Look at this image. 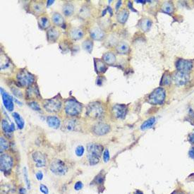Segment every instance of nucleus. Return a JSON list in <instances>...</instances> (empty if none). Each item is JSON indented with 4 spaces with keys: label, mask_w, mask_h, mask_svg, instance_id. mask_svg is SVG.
Returning a JSON list of instances; mask_svg holds the SVG:
<instances>
[{
    "label": "nucleus",
    "mask_w": 194,
    "mask_h": 194,
    "mask_svg": "<svg viewBox=\"0 0 194 194\" xmlns=\"http://www.w3.org/2000/svg\"><path fill=\"white\" fill-rule=\"evenodd\" d=\"M127 112V107L125 105L116 104L112 107V113L114 117L119 119L125 118Z\"/></svg>",
    "instance_id": "obj_10"
},
{
    "label": "nucleus",
    "mask_w": 194,
    "mask_h": 194,
    "mask_svg": "<svg viewBox=\"0 0 194 194\" xmlns=\"http://www.w3.org/2000/svg\"><path fill=\"white\" fill-rule=\"evenodd\" d=\"M47 123L48 126L51 128L57 129L60 127L61 125V121L58 117L55 116H49L47 117Z\"/></svg>",
    "instance_id": "obj_18"
},
{
    "label": "nucleus",
    "mask_w": 194,
    "mask_h": 194,
    "mask_svg": "<svg viewBox=\"0 0 194 194\" xmlns=\"http://www.w3.org/2000/svg\"><path fill=\"white\" fill-rule=\"evenodd\" d=\"M62 12L66 16H72L74 12V6L71 3H66L63 6Z\"/></svg>",
    "instance_id": "obj_27"
},
{
    "label": "nucleus",
    "mask_w": 194,
    "mask_h": 194,
    "mask_svg": "<svg viewBox=\"0 0 194 194\" xmlns=\"http://www.w3.org/2000/svg\"><path fill=\"white\" fill-rule=\"evenodd\" d=\"M32 158L36 167H43L46 165V158L41 152L36 151L32 153Z\"/></svg>",
    "instance_id": "obj_14"
},
{
    "label": "nucleus",
    "mask_w": 194,
    "mask_h": 194,
    "mask_svg": "<svg viewBox=\"0 0 194 194\" xmlns=\"http://www.w3.org/2000/svg\"><path fill=\"white\" fill-rule=\"evenodd\" d=\"M103 152V145L95 143H88L87 145V158L90 165H95L99 163Z\"/></svg>",
    "instance_id": "obj_1"
},
{
    "label": "nucleus",
    "mask_w": 194,
    "mask_h": 194,
    "mask_svg": "<svg viewBox=\"0 0 194 194\" xmlns=\"http://www.w3.org/2000/svg\"><path fill=\"white\" fill-rule=\"evenodd\" d=\"M188 155H189V157L191 158L194 159V147L191 148L189 151H188Z\"/></svg>",
    "instance_id": "obj_45"
},
{
    "label": "nucleus",
    "mask_w": 194,
    "mask_h": 194,
    "mask_svg": "<svg viewBox=\"0 0 194 194\" xmlns=\"http://www.w3.org/2000/svg\"><path fill=\"white\" fill-rule=\"evenodd\" d=\"M128 17V11L126 9H123L120 11L117 16V19L121 24H124L126 22L127 18Z\"/></svg>",
    "instance_id": "obj_28"
},
{
    "label": "nucleus",
    "mask_w": 194,
    "mask_h": 194,
    "mask_svg": "<svg viewBox=\"0 0 194 194\" xmlns=\"http://www.w3.org/2000/svg\"><path fill=\"white\" fill-rule=\"evenodd\" d=\"M54 1H52V0H49V1H47V6L48 7V6H50V5L54 4Z\"/></svg>",
    "instance_id": "obj_50"
},
{
    "label": "nucleus",
    "mask_w": 194,
    "mask_h": 194,
    "mask_svg": "<svg viewBox=\"0 0 194 194\" xmlns=\"http://www.w3.org/2000/svg\"><path fill=\"white\" fill-rule=\"evenodd\" d=\"M64 111L69 117L78 116L82 112V105L76 100H68L65 102Z\"/></svg>",
    "instance_id": "obj_3"
},
{
    "label": "nucleus",
    "mask_w": 194,
    "mask_h": 194,
    "mask_svg": "<svg viewBox=\"0 0 194 194\" xmlns=\"http://www.w3.org/2000/svg\"><path fill=\"white\" fill-rule=\"evenodd\" d=\"M176 67L178 69V71L188 73L193 68V62L190 60L179 59L177 61Z\"/></svg>",
    "instance_id": "obj_9"
},
{
    "label": "nucleus",
    "mask_w": 194,
    "mask_h": 194,
    "mask_svg": "<svg viewBox=\"0 0 194 194\" xmlns=\"http://www.w3.org/2000/svg\"><path fill=\"white\" fill-rule=\"evenodd\" d=\"M172 194H184V193H183V192L181 191H176L173 192Z\"/></svg>",
    "instance_id": "obj_51"
},
{
    "label": "nucleus",
    "mask_w": 194,
    "mask_h": 194,
    "mask_svg": "<svg viewBox=\"0 0 194 194\" xmlns=\"http://www.w3.org/2000/svg\"><path fill=\"white\" fill-rule=\"evenodd\" d=\"M188 139H189V141L192 143V144H194V131L191 133V134L189 135V136H188Z\"/></svg>",
    "instance_id": "obj_46"
},
{
    "label": "nucleus",
    "mask_w": 194,
    "mask_h": 194,
    "mask_svg": "<svg viewBox=\"0 0 194 194\" xmlns=\"http://www.w3.org/2000/svg\"><path fill=\"white\" fill-rule=\"evenodd\" d=\"M117 52L120 54H125L129 52V46L124 42H120L116 47Z\"/></svg>",
    "instance_id": "obj_22"
},
{
    "label": "nucleus",
    "mask_w": 194,
    "mask_h": 194,
    "mask_svg": "<svg viewBox=\"0 0 194 194\" xmlns=\"http://www.w3.org/2000/svg\"><path fill=\"white\" fill-rule=\"evenodd\" d=\"M50 169L51 172L57 176H63L66 174L68 168L65 163L61 160H54L50 164Z\"/></svg>",
    "instance_id": "obj_7"
},
{
    "label": "nucleus",
    "mask_w": 194,
    "mask_h": 194,
    "mask_svg": "<svg viewBox=\"0 0 194 194\" xmlns=\"http://www.w3.org/2000/svg\"><path fill=\"white\" fill-rule=\"evenodd\" d=\"M36 177L38 181H42L43 179V173L41 171H38L36 174Z\"/></svg>",
    "instance_id": "obj_44"
},
{
    "label": "nucleus",
    "mask_w": 194,
    "mask_h": 194,
    "mask_svg": "<svg viewBox=\"0 0 194 194\" xmlns=\"http://www.w3.org/2000/svg\"><path fill=\"white\" fill-rule=\"evenodd\" d=\"M110 131V126L107 124L100 122L93 127V133L97 135H104Z\"/></svg>",
    "instance_id": "obj_11"
},
{
    "label": "nucleus",
    "mask_w": 194,
    "mask_h": 194,
    "mask_svg": "<svg viewBox=\"0 0 194 194\" xmlns=\"http://www.w3.org/2000/svg\"><path fill=\"white\" fill-rule=\"evenodd\" d=\"M128 7H129V9H131V11H134V12H136V10H135L134 9H133V6H132V5H131V1H128Z\"/></svg>",
    "instance_id": "obj_48"
},
{
    "label": "nucleus",
    "mask_w": 194,
    "mask_h": 194,
    "mask_svg": "<svg viewBox=\"0 0 194 194\" xmlns=\"http://www.w3.org/2000/svg\"><path fill=\"white\" fill-rule=\"evenodd\" d=\"M104 180H105L104 175H103L102 173H100L98 176L95 177V179H94V182H95L96 184L100 185L103 184L104 183Z\"/></svg>",
    "instance_id": "obj_39"
},
{
    "label": "nucleus",
    "mask_w": 194,
    "mask_h": 194,
    "mask_svg": "<svg viewBox=\"0 0 194 194\" xmlns=\"http://www.w3.org/2000/svg\"><path fill=\"white\" fill-rule=\"evenodd\" d=\"M85 152V148L83 145H79L76 148V150H75V154H76V156L78 157H82L84 154Z\"/></svg>",
    "instance_id": "obj_38"
},
{
    "label": "nucleus",
    "mask_w": 194,
    "mask_h": 194,
    "mask_svg": "<svg viewBox=\"0 0 194 194\" xmlns=\"http://www.w3.org/2000/svg\"><path fill=\"white\" fill-rule=\"evenodd\" d=\"M139 26L141 30L144 32L150 31L152 26V21L149 18H143L139 22Z\"/></svg>",
    "instance_id": "obj_24"
},
{
    "label": "nucleus",
    "mask_w": 194,
    "mask_h": 194,
    "mask_svg": "<svg viewBox=\"0 0 194 194\" xmlns=\"http://www.w3.org/2000/svg\"><path fill=\"white\" fill-rule=\"evenodd\" d=\"M77 124H78V123H77L76 120L73 119H69L64 123V127L66 131H74V130H76Z\"/></svg>",
    "instance_id": "obj_23"
},
{
    "label": "nucleus",
    "mask_w": 194,
    "mask_h": 194,
    "mask_svg": "<svg viewBox=\"0 0 194 194\" xmlns=\"http://www.w3.org/2000/svg\"><path fill=\"white\" fill-rule=\"evenodd\" d=\"M1 98H2L3 104H4L5 108L9 112H12L14 108V101H13L12 98L10 96L9 94H8L6 91H4L2 88H1Z\"/></svg>",
    "instance_id": "obj_13"
},
{
    "label": "nucleus",
    "mask_w": 194,
    "mask_h": 194,
    "mask_svg": "<svg viewBox=\"0 0 194 194\" xmlns=\"http://www.w3.org/2000/svg\"><path fill=\"white\" fill-rule=\"evenodd\" d=\"M0 147H1V152L7 150L9 148V141L4 136H1L0 138Z\"/></svg>",
    "instance_id": "obj_36"
},
{
    "label": "nucleus",
    "mask_w": 194,
    "mask_h": 194,
    "mask_svg": "<svg viewBox=\"0 0 194 194\" xmlns=\"http://www.w3.org/2000/svg\"><path fill=\"white\" fill-rule=\"evenodd\" d=\"M12 116L14 119L15 121H16V124H17L18 128H19V129H23L25 125V121L24 120H23V119L21 117V115L17 112H14L12 114Z\"/></svg>",
    "instance_id": "obj_30"
},
{
    "label": "nucleus",
    "mask_w": 194,
    "mask_h": 194,
    "mask_svg": "<svg viewBox=\"0 0 194 194\" xmlns=\"http://www.w3.org/2000/svg\"><path fill=\"white\" fill-rule=\"evenodd\" d=\"M40 191L43 194H49V189H48L47 186L43 184L40 185Z\"/></svg>",
    "instance_id": "obj_42"
},
{
    "label": "nucleus",
    "mask_w": 194,
    "mask_h": 194,
    "mask_svg": "<svg viewBox=\"0 0 194 194\" xmlns=\"http://www.w3.org/2000/svg\"><path fill=\"white\" fill-rule=\"evenodd\" d=\"M90 38L95 40H102L105 38V32L99 27H93L90 31Z\"/></svg>",
    "instance_id": "obj_15"
},
{
    "label": "nucleus",
    "mask_w": 194,
    "mask_h": 194,
    "mask_svg": "<svg viewBox=\"0 0 194 194\" xmlns=\"http://www.w3.org/2000/svg\"><path fill=\"white\" fill-rule=\"evenodd\" d=\"M52 21L57 26H62L65 23L63 16L59 13L57 12L53 14L52 16Z\"/></svg>",
    "instance_id": "obj_26"
},
{
    "label": "nucleus",
    "mask_w": 194,
    "mask_h": 194,
    "mask_svg": "<svg viewBox=\"0 0 194 194\" xmlns=\"http://www.w3.org/2000/svg\"><path fill=\"white\" fill-rule=\"evenodd\" d=\"M61 100L59 98H54L50 100H46L43 103V107L47 112L50 113H57L60 111L61 108Z\"/></svg>",
    "instance_id": "obj_6"
},
{
    "label": "nucleus",
    "mask_w": 194,
    "mask_h": 194,
    "mask_svg": "<svg viewBox=\"0 0 194 194\" xmlns=\"http://www.w3.org/2000/svg\"><path fill=\"white\" fill-rule=\"evenodd\" d=\"M94 64H95V69L98 73H105L106 70L107 69V64L104 62V61L100 59H96L95 58L94 59Z\"/></svg>",
    "instance_id": "obj_17"
},
{
    "label": "nucleus",
    "mask_w": 194,
    "mask_h": 194,
    "mask_svg": "<svg viewBox=\"0 0 194 194\" xmlns=\"http://www.w3.org/2000/svg\"><path fill=\"white\" fill-rule=\"evenodd\" d=\"M23 177H24V181L26 184V186H27L28 189H30L31 188V181H30L29 177H28L27 169L26 167L23 169Z\"/></svg>",
    "instance_id": "obj_37"
},
{
    "label": "nucleus",
    "mask_w": 194,
    "mask_h": 194,
    "mask_svg": "<svg viewBox=\"0 0 194 194\" xmlns=\"http://www.w3.org/2000/svg\"><path fill=\"white\" fill-rule=\"evenodd\" d=\"M173 81L178 86H184L189 81V74L181 71H177L174 74Z\"/></svg>",
    "instance_id": "obj_12"
},
{
    "label": "nucleus",
    "mask_w": 194,
    "mask_h": 194,
    "mask_svg": "<svg viewBox=\"0 0 194 194\" xmlns=\"http://www.w3.org/2000/svg\"><path fill=\"white\" fill-rule=\"evenodd\" d=\"M121 4H122L121 1H118L117 2L116 5H115V8H116V10H118L119 9V7L121 6Z\"/></svg>",
    "instance_id": "obj_47"
},
{
    "label": "nucleus",
    "mask_w": 194,
    "mask_h": 194,
    "mask_svg": "<svg viewBox=\"0 0 194 194\" xmlns=\"http://www.w3.org/2000/svg\"><path fill=\"white\" fill-rule=\"evenodd\" d=\"M38 25H39L40 28L41 29H47L50 26L49 18L45 16H40V17L39 18V19H38Z\"/></svg>",
    "instance_id": "obj_29"
},
{
    "label": "nucleus",
    "mask_w": 194,
    "mask_h": 194,
    "mask_svg": "<svg viewBox=\"0 0 194 194\" xmlns=\"http://www.w3.org/2000/svg\"><path fill=\"white\" fill-rule=\"evenodd\" d=\"M172 82V76L168 72L165 73V74L163 76L161 81H160V85L163 86H167V85L170 84Z\"/></svg>",
    "instance_id": "obj_34"
},
{
    "label": "nucleus",
    "mask_w": 194,
    "mask_h": 194,
    "mask_svg": "<svg viewBox=\"0 0 194 194\" xmlns=\"http://www.w3.org/2000/svg\"><path fill=\"white\" fill-rule=\"evenodd\" d=\"M19 193L21 194H26V191L24 188H21L19 189Z\"/></svg>",
    "instance_id": "obj_49"
},
{
    "label": "nucleus",
    "mask_w": 194,
    "mask_h": 194,
    "mask_svg": "<svg viewBox=\"0 0 194 194\" xmlns=\"http://www.w3.org/2000/svg\"><path fill=\"white\" fill-rule=\"evenodd\" d=\"M166 98V92L163 88H158L148 95L147 100L151 105H163Z\"/></svg>",
    "instance_id": "obj_4"
},
{
    "label": "nucleus",
    "mask_w": 194,
    "mask_h": 194,
    "mask_svg": "<svg viewBox=\"0 0 194 194\" xmlns=\"http://www.w3.org/2000/svg\"><path fill=\"white\" fill-rule=\"evenodd\" d=\"M31 9L36 14H41L45 12L44 4L41 2H33L31 4Z\"/></svg>",
    "instance_id": "obj_25"
},
{
    "label": "nucleus",
    "mask_w": 194,
    "mask_h": 194,
    "mask_svg": "<svg viewBox=\"0 0 194 194\" xmlns=\"http://www.w3.org/2000/svg\"><path fill=\"white\" fill-rule=\"evenodd\" d=\"M155 120H156V119L155 117H150L148 119H147L146 121H145L142 124V125L140 126V129H141L142 131H144V130L152 128L154 125V124L155 123Z\"/></svg>",
    "instance_id": "obj_31"
},
{
    "label": "nucleus",
    "mask_w": 194,
    "mask_h": 194,
    "mask_svg": "<svg viewBox=\"0 0 194 194\" xmlns=\"http://www.w3.org/2000/svg\"><path fill=\"white\" fill-rule=\"evenodd\" d=\"M137 3H145L147 1H142V0H138V1H135Z\"/></svg>",
    "instance_id": "obj_53"
},
{
    "label": "nucleus",
    "mask_w": 194,
    "mask_h": 194,
    "mask_svg": "<svg viewBox=\"0 0 194 194\" xmlns=\"http://www.w3.org/2000/svg\"><path fill=\"white\" fill-rule=\"evenodd\" d=\"M108 11L110 13V14H111V16L112 15V9L111 7H108Z\"/></svg>",
    "instance_id": "obj_52"
},
{
    "label": "nucleus",
    "mask_w": 194,
    "mask_h": 194,
    "mask_svg": "<svg viewBox=\"0 0 194 194\" xmlns=\"http://www.w3.org/2000/svg\"><path fill=\"white\" fill-rule=\"evenodd\" d=\"M103 161L105 163H107L109 162L110 159V152L107 149H105V151L103 153Z\"/></svg>",
    "instance_id": "obj_41"
},
{
    "label": "nucleus",
    "mask_w": 194,
    "mask_h": 194,
    "mask_svg": "<svg viewBox=\"0 0 194 194\" xmlns=\"http://www.w3.org/2000/svg\"><path fill=\"white\" fill-rule=\"evenodd\" d=\"M83 187V184L81 181H77L74 185V189L76 191H80Z\"/></svg>",
    "instance_id": "obj_43"
},
{
    "label": "nucleus",
    "mask_w": 194,
    "mask_h": 194,
    "mask_svg": "<svg viewBox=\"0 0 194 194\" xmlns=\"http://www.w3.org/2000/svg\"><path fill=\"white\" fill-rule=\"evenodd\" d=\"M82 46H83V49L88 53H91L93 48V42L91 40H86L82 44Z\"/></svg>",
    "instance_id": "obj_35"
},
{
    "label": "nucleus",
    "mask_w": 194,
    "mask_h": 194,
    "mask_svg": "<svg viewBox=\"0 0 194 194\" xmlns=\"http://www.w3.org/2000/svg\"><path fill=\"white\" fill-rule=\"evenodd\" d=\"M161 9L164 13H165V14H172V13H173L174 6L172 3L169 2V1H165V2L163 3Z\"/></svg>",
    "instance_id": "obj_32"
},
{
    "label": "nucleus",
    "mask_w": 194,
    "mask_h": 194,
    "mask_svg": "<svg viewBox=\"0 0 194 194\" xmlns=\"http://www.w3.org/2000/svg\"><path fill=\"white\" fill-rule=\"evenodd\" d=\"M69 35L71 38L74 40H78L83 38L84 36V32L81 28H73L69 32Z\"/></svg>",
    "instance_id": "obj_19"
},
{
    "label": "nucleus",
    "mask_w": 194,
    "mask_h": 194,
    "mask_svg": "<svg viewBox=\"0 0 194 194\" xmlns=\"http://www.w3.org/2000/svg\"><path fill=\"white\" fill-rule=\"evenodd\" d=\"M26 95H27V97L29 99H32L33 98H35V97H37L38 95H40V94L38 90H37V88H33V86H31L28 87Z\"/></svg>",
    "instance_id": "obj_33"
},
{
    "label": "nucleus",
    "mask_w": 194,
    "mask_h": 194,
    "mask_svg": "<svg viewBox=\"0 0 194 194\" xmlns=\"http://www.w3.org/2000/svg\"><path fill=\"white\" fill-rule=\"evenodd\" d=\"M28 105L30 106V107L31 109H33V110H35V111H37V112H40L41 110V108L40 107V105H38V103H36V102H30L29 103H28Z\"/></svg>",
    "instance_id": "obj_40"
},
{
    "label": "nucleus",
    "mask_w": 194,
    "mask_h": 194,
    "mask_svg": "<svg viewBox=\"0 0 194 194\" xmlns=\"http://www.w3.org/2000/svg\"><path fill=\"white\" fill-rule=\"evenodd\" d=\"M59 37V32L56 28L52 27L47 31V39L50 43H54Z\"/></svg>",
    "instance_id": "obj_16"
},
{
    "label": "nucleus",
    "mask_w": 194,
    "mask_h": 194,
    "mask_svg": "<svg viewBox=\"0 0 194 194\" xmlns=\"http://www.w3.org/2000/svg\"><path fill=\"white\" fill-rule=\"evenodd\" d=\"M16 79L20 86L30 87L35 82V76L27 70L23 69L18 72L16 75Z\"/></svg>",
    "instance_id": "obj_5"
},
{
    "label": "nucleus",
    "mask_w": 194,
    "mask_h": 194,
    "mask_svg": "<svg viewBox=\"0 0 194 194\" xmlns=\"http://www.w3.org/2000/svg\"><path fill=\"white\" fill-rule=\"evenodd\" d=\"M103 60L105 64H107L109 65L114 64L116 62V56L113 52H108L103 55Z\"/></svg>",
    "instance_id": "obj_21"
},
{
    "label": "nucleus",
    "mask_w": 194,
    "mask_h": 194,
    "mask_svg": "<svg viewBox=\"0 0 194 194\" xmlns=\"http://www.w3.org/2000/svg\"><path fill=\"white\" fill-rule=\"evenodd\" d=\"M105 110L103 106L98 102H93L86 107V114L90 118L100 119L104 116Z\"/></svg>",
    "instance_id": "obj_2"
},
{
    "label": "nucleus",
    "mask_w": 194,
    "mask_h": 194,
    "mask_svg": "<svg viewBox=\"0 0 194 194\" xmlns=\"http://www.w3.org/2000/svg\"><path fill=\"white\" fill-rule=\"evenodd\" d=\"M14 165L13 158L9 154H1L0 157V169L3 172H9Z\"/></svg>",
    "instance_id": "obj_8"
},
{
    "label": "nucleus",
    "mask_w": 194,
    "mask_h": 194,
    "mask_svg": "<svg viewBox=\"0 0 194 194\" xmlns=\"http://www.w3.org/2000/svg\"><path fill=\"white\" fill-rule=\"evenodd\" d=\"M134 194H143V192L140 191H137L136 193H134Z\"/></svg>",
    "instance_id": "obj_54"
},
{
    "label": "nucleus",
    "mask_w": 194,
    "mask_h": 194,
    "mask_svg": "<svg viewBox=\"0 0 194 194\" xmlns=\"http://www.w3.org/2000/svg\"><path fill=\"white\" fill-rule=\"evenodd\" d=\"M1 128L4 132L6 135H10L12 133V132L14 131L15 126L13 123L9 124V122L6 119L1 120Z\"/></svg>",
    "instance_id": "obj_20"
}]
</instances>
